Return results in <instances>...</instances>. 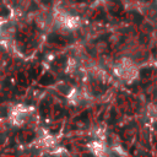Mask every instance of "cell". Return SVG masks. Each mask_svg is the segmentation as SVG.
<instances>
[{"label":"cell","instance_id":"obj_1","mask_svg":"<svg viewBox=\"0 0 157 157\" xmlns=\"http://www.w3.org/2000/svg\"><path fill=\"white\" fill-rule=\"evenodd\" d=\"M114 72L120 78L126 80V81H130V80L135 78V76L137 75V69H136L135 64L131 60L124 58V59L119 60L114 65Z\"/></svg>","mask_w":157,"mask_h":157},{"label":"cell","instance_id":"obj_2","mask_svg":"<svg viewBox=\"0 0 157 157\" xmlns=\"http://www.w3.org/2000/svg\"><path fill=\"white\" fill-rule=\"evenodd\" d=\"M28 115H29V109L27 107L17 105L16 108L12 109V112L10 114V119H11V123L13 125L21 126V125H23L27 121Z\"/></svg>","mask_w":157,"mask_h":157},{"label":"cell","instance_id":"obj_3","mask_svg":"<svg viewBox=\"0 0 157 157\" xmlns=\"http://www.w3.org/2000/svg\"><path fill=\"white\" fill-rule=\"evenodd\" d=\"M58 21L60 22V25H61L63 27L69 28V29L77 28L78 25H80V18H78V17L71 16V15H67V13H61V15H59Z\"/></svg>","mask_w":157,"mask_h":157},{"label":"cell","instance_id":"obj_4","mask_svg":"<svg viewBox=\"0 0 157 157\" xmlns=\"http://www.w3.org/2000/svg\"><path fill=\"white\" fill-rule=\"evenodd\" d=\"M88 148L91 150L92 153L97 155V156H103L105 155L107 152V148H105V145L102 142V141H93L88 145Z\"/></svg>","mask_w":157,"mask_h":157}]
</instances>
